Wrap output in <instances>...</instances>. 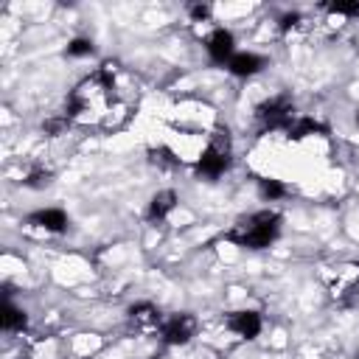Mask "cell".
Listing matches in <instances>:
<instances>
[{
  "label": "cell",
  "instance_id": "obj_1",
  "mask_svg": "<svg viewBox=\"0 0 359 359\" xmlns=\"http://www.w3.org/2000/svg\"><path fill=\"white\" fill-rule=\"evenodd\" d=\"M280 227H283V216L278 210L266 208V210H255L250 216H241L224 233V238L233 241L236 247H244V250H266L280 236Z\"/></svg>",
  "mask_w": 359,
  "mask_h": 359
},
{
  "label": "cell",
  "instance_id": "obj_2",
  "mask_svg": "<svg viewBox=\"0 0 359 359\" xmlns=\"http://www.w3.org/2000/svg\"><path fill=\"white\" fill-rule=\"evenodd\" d=\"M230 165H233L230 132H227V129H219L216 137L202 149V154H199V160H196V174H202V177H208V180H216V177H222Z\"/></svg>",
  "mask_w": 359,
  "mask_h": 359
},
{
  "label": "cell",
  "instance_id": "obj_3",
  "mask_svg": "<svg viewBox=\"0 0 359 359\" xmlns=\"http://www.w3.org/2000/svg\"><path fill=\"white\" fill-rule=\"evenodd\" d=\"M255 118H258V123H261V129L266 132V129H289L292 123H294V101H292V95H286V93H280V95H272V98H266L264 104H258L255 107Z\"/></svg>",
  "mask_w": 359,
  "mask_h": 359
},
{
  "label": "cell",
  "instance_id": "obj_4",
  "mask_svg": "<svg viewBox=\"0 0 359 359\" xmlns=\"http://www.w3.org/2000/svg\"><path fill=\"white\" fill-rule=\"evenodd\" d=\"M196 334V317L194 314H174L160 325L163 345H185Z\"/></svg>",
  "mask_w": 359,
  "mask_h": 359
},
{
  "label": "cell",
  "instance_id": "obj_5",
  "mask_svg": "<svg viewBox=\"0 0 359 359\" xmlns=\"http://www.w3.org/2000/svg\"><path fill=\"white\" fill-rule=\"evenodd\" d=\"M205 50L216 65H227L236 56V36L227 28H213L205 39Z\"/></svg>",
  "mask_w": 359,
  "mask_h": 359
},
{
  "label": "cell",
  "instance_id": "obj_6",
  "mask_svg": "<svg viewBox=\"0 0 359 359\" xmlns=\"http://www.w3.org/2000/svg\"><path fill=\"white\" fill-rule=\"evenodd\" d=\"M25 222H28L31 227L45 230V233H65L67 224H70V216H67L62 208H39V210L28 213Z\"/></svg>",
  "mask_w": 359,
  "mask_h": 359
},
{
  "label": "cell",
  "instance_id": "obj_7",
  "mask_svg": "<svg viewBox=\"0 0 359 359\" xmlns=\"http://www.w3.org/2000/svg\"><path fill=\"white\" fill-rule=\"evenodd\" d=\"M227 328H230L233 334H238L241 339H255V337L261 334V328H264V320H261L258 311L241 309V311H233V314L227 317Z\"/></svg>",
  "mask_w": 359,
  "mask_h": 359
},
{
  "label": "cell",
  "instance_id": "obj_8",
  "mask_svg": "<svg viewBox=\"0 0 359 359\" xmlns=\"http://www.w3.org/2000/svg\"><path fill=\"white\" fill-rule=\"evenodd\" d=\"M264 65H266V59H264V56L250 53V50H236V56H233L224 67H227V73H230V76H236V79H250V76L261 73V70H264Z\"/></svg>",
  "mask_w": 359,
  "mask_h": 359
},
{
  "label": "cell",
  "instance_id": "obj_9",
  "mask_svg": "<svg viewBox=\"0 0 359 359\" xmlns=\"http://www.w3.org/2000/svg\"><path fill=\"white\" fill-rule=\"evenodd\" d=\"M177 202H180V199H177V191H171V188L157 191V194L149 199V205H146V219H149L151 224L168 219V213L177 208Z\"/></svg>",
  "mask_w": 359,
  "mask_h": 359
},
{
  "label": "cell",
  "instance_id": "obj_10",
  "mask_svg": "<svg viewBox=\"0 0 359 359\" xmlns=\"http://www.w3.org/2000/svg\"><path fill=\"white\" fill-rule=\"evenodd\" d=\"M25 325H28L25 309H20V306H14L11 300H6L3 309H0V328H3L6 334H14V331H25Z\"/></svg>",
  "mask_w": 359,
  "mask_h": 359
},
{
  "label": "cell",
  "instance_id": "obj_11",
  "mask_svg": "<svg viewBox=\"0 0 359 359\" xmlns=\"http://www.w3.org/2000/svg\"><path fill=\"white\" fill-rule=\"evenodd\" d=\"M309 135H328V126L314 121V118H294V123L286 129V137L289 140H303Z\"/></svg>",
  "mask_w": 359,
  "mask_h": 359
},
{
  "label": "cell",
  "instance_id": "obj_12",
  "mask_svg": "<svg viewBox=\"0 0 359 359\" xmlns=\"http://www.w3.org/2000/svg\"><path fill=\"white\" fill-rule=\"evenodd\" d=\"M258 194H261V199H266V202H278V199H283V196L289 194V188H286L280 180L264 177V180H258Z\"/></svg>",
  "mask_w": 359,
  "mask_h": 359
},
{
  "label": "cell",
  "instance_id": "obj_13",
  "mask_svg": "<svg viewBox=\"0 0 359 359\" xmlns=\"http://www.w3.org/2000/svg\"><path fill=\"white\" fill-rule=\"evenodd\" d=\"M129 317L135 323H143V325H157L160 323V311L151 303H135V306H129Z\"/></svg>",
  "mask_w": 359,
  "mask_h": 359
},
{
  "label": "cell",
  "instance_id": "obj_14",
  "mask_svg": "<svg viewBox=\"0 0 359 359\" xmlns=\"http://www.w3.org/2000/svg\"><path fill=\"white\" fill-rule=\"evenodd\" d=\"M323 8L339 17H359V0H334V3H325Z\"/></svg>",
  "mask_w": 359,
  "mask_h": 359
},
{
  "label": "cell",
  "instance_id": "obj_15",
  "mask_svg": "<svg viewBox=\"0 0 359 359\" xmlns=\"http://www.w3.org/2000/svg\"><path fill=\"white\" fill-rule=\"evenodd\" d=\"M50 171L48 168H42V165H34L28 174H25V180H22V185L25 188H45V185H50Z\"/></svg>",
  "mask_w": 359,
  "mask_h": 359
},
{
  "label": "cell",
  "instance_id": "obj_16",
  "mask_svg": "<svg viewBox=\"0 0 359 359\" xmlns=\"http://www.w3.org/2000/svg\"><path fill=\"white\" fill-rule=\"evenodd\" d=\"M93 53H95V45L87 36H76L67 42V56H93Z\"/></svg>",
  "mask_w": 359,
  "mask_h": 359
},
{
  "label": "cell",
  "instance_id": "obj_17",
  "mask_svg": "<svg viewBox=\"0 0 359 359\" xmlns=\"http://www.w3.org/2000/svg\"><path fill=\"white\" fill-rule=\"evenodd\" d=\"M70 126V118L67 115H62V118H50V121H45L42 123V132L48 135V137H56L62 129H67Z\"/></svg>",
  "mask_w": 359,
  "mask_h": 359
},
{
  "label": "cell",
  "instance_id": "obj_18",
  "mask_svg": "<svg viewBox=\"0 0 359 359\" xmlns=\"http://www.w3.org/2000/svg\"><path fill=\"white\" fill-rule=\"evenodd\" d=\"M297 22H300V14H297V11H286V14H280L278 28H280V31H289V28H294Z\"/></svg>",
  "mask_w": 359,
  "mask_h": 359
},
{
  "label": "cell",
  "instance_id": "obj_19",
  "mask_svg": "<svg viewBox=\"0 0 359 359\" xmlns=\"http://www.w3.org/2000/svg\"><path fill=\"white\" fill-rule=\"evenodd\" d=\"M188 11H191L194 20H208L210 17V6H199L196 3V6H188Z\"/></svg>",
  "mask_w": 359,
  "mask_h": 359
},
{
  "label": "cell",
  "instance_id": "obj_20",
  "mask_svg": "<svg viewBox=\"0 0 359 359\" xmlns=\"http://www.w3.org/2000/svg\"><path fill=\"white\" fill-rule=\"evenodd\" d=\"M356 123H359V112H356Z\"/></svg>",
  "mask_w": 359,
  "mask_h": 359
}]
</instances>
